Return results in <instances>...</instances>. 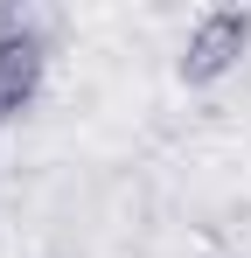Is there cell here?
I'll return each mask as SVG.
<instances>
[{
  "label": "cell",
  "instance_id": "obj_1",
  "mask_svg": "<svg viewBox=\"0 0 251 258\" xmlns=\"http://www.w3.org/2000/svg\"><path fill=\"white\" fill-rule=\"evenodd\" d=\"M244 49H251V14L244 7H209V14H196V28H189L181 77H189V84H209V77H223Z\"/></svg>",
  "mask_w": 251,
  "mask_h": 258
},
{
  "label": "cell",
  "instance_id": "obj_2",
  "mask_svg": "<svg viewBox=\"0 0 251 258\" xmlns=\"http://www.w3.org/2000/svg\"><path fill=\"white\" fill-rule=\"evenodd\" d=\"M42 35L28 28V21H14V14H0V126L35 98V84H42Z\"/></svg>",
  "mask_w": 251,
  "mask_h": 258
}]
</instances>
